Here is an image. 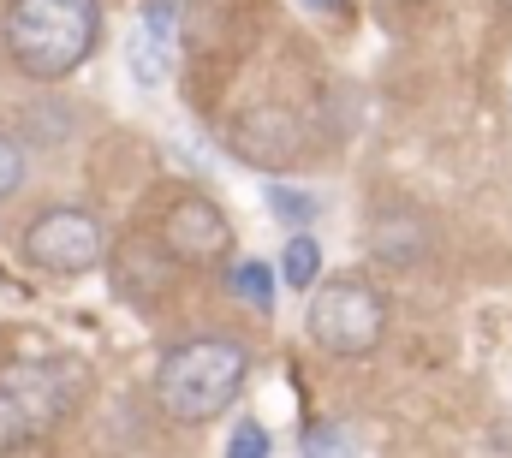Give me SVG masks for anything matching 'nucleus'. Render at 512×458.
<instances>
[{
	"label": "nucleus",
	"instance_id": "16",
	"mask_svg": "<svg viewBox=\"0 0 512 458\" xmlns=\"http://www.w3.org/2000/svg\"><path fill=\"white\" fill-rule=\"evenodd\" d=\"M346 447V435H334V429H316V435H304V453H340Z\"/></svg>",
	"mask_w": 512,
	"mask_h": 458
},
{
	"label": "nucleus",
	"instance_id": "8",
	"mask_svg": "<svg viewBox=\"0 0 512 458\" xmlns=\"http://www.w3.org/2000/svg\"><path fill=\"white\" fill-rule=\"evenodd\" d=\"M370 244H376V256H382L387 268H411L423 250H429V238L417 221H405V215H382L376 227H370Z\"/></svg>",
	"mask_w": 512,
	"mask_h": 458
},
{
	"label": "nucleus",
	"instance_id": "14",
	"mask_svg": "<svg viewBox=\"0 0 512 458\" xmlns=\"http://www.w3.org/2000/svg\"><path fill=\"white\" fill-rule=\"evenodd\" d=\"M143 30L173 42V0H143Z\"/></svg>",
	"mask_w": 512,
	"mask_h": 458
},
{
	"label": "nucleus",
	"instance_id": "2",
	"mask_svg": "<svg viewBox=\"0 0 512 458\" xmlns=\"http://www.w3.org/2000/svg\"><path fill=\"white\" fill-rule=\"evenodd\" d=\"M245 375H251V351L239 340H185L173 345L155 369V399L173 423H209L221 417L239 393H245Z\"/></svg>",
	"mask_w": 512,
	"mask_h": 458
},
{
	"label": "nucleus",
	"instance_id": "15",
	"mask_svg": "<svg viewBox=\"0 0 512 458\" xmlns=\"http://www.w3.org/2000/svg\"><path fill=\"white\" fill-rule=\"evenodd\" d=\"M227 453H233V458H262V453H268V429L245 423V429H239V435L227 441Z\"/></svg>",
	"mask_w": 512,
	"mask_h": 458
},
{
	"label": "nucleus",
	"instance_id": "3",
	"mask_svg": "<svg viewBox=\"0 0 512 458\" xmlns=\"http://www.w3.org/2000/svg\"><path fill=\"white\" fill-rule=\"evenodd\" d=\"M84 393V375L78 363L66 357H24V363H6L0 369V453H18V447H36L42 435H54L72 405Z\"/></svg>",
	"mask_w": 512,
	"mask_h": 458
},
{
	"label": "nucleus",
	"instance_id": "13",
	"mask_svg": "<svg viewBox=\"0 0 512 458\" xmlns=\"http://www.w3.org/2000/svg\"><path fill=\"white\" fill-rule=\"evenodd\" d=\"M24 185V149L12 137H0V197H12Z\"/></svg>",
	"mask_w": 512,
	"mask_h": 458
},
{
	"label": "nucleus",
	"instance_id": "9",
	"mask_svg": "<svg viewBox=\"0 0 512 458\" xmlns=\"http://www.w3.org/2000/svg\"><path fill=\"white\" fill-rule=\"evenodd\" d=\"M280 280H286V286H298V292L322 280V244H316V238H310L304 227L286 238V256H280Z\"/></svg>",
	"mask_w": 512,
	"mask_h": 458
},
{
	"label": "nucleus",
	"instance_id": "17",
	"mask_svg": "<svg viewBox=\"0 0 512 458\" xmlns=\"http://www.w3.org/2000/svg\"><path fill=\"white\" fill-rule=\"evenodd\" d=\"M310 6H322V12H334V6H340V0H310Z\"/></svg>",
	"mask_w": 512,
	"mask_h": 458
},
{
	"label": "nucleus",
	"instance_id": "1",
	"mask_svg": "<svg viewBox=\"0 0 512 458\" xmlns=\"http://www.w3.org/2000/svg\"><path fill=\"white\" fill-rule=\"evenodd\" d=\"M102 36V6L96 0H12L6 6V54L18 72L54 84L72 78Z\"/></svg>",
	"mask_w": 512,
	"mask_h": 458
},
{
	"label": "nucleus",
	"instance_id": "10",
	"mask_svg": "<svg viewBox=\"0 0 512 458\" xmlns=\"http://www.w3.org/2000/svg\"><path fill=\"white\" fill-rule=\"evenodd\" d=\"M233 298H239V304H256V310L268 316V310H274V268H268V262H239V268H233Z\"/></svg>",
	"mask_w": 512,
	"mask_h": 458
},
{
	"label": "nucleus",
	"instance_id": "6",
	"mask_svg": "<svg viewBox=\"0 0 512 458\" xmlns=\"http://www.w3.org/2000/svg\"><path fill=\"white\" fill-rule=\"evenodd\" d=\"M161 250L173 262H191V268H209L233 250V227L227 215L209 203V197H179L167 215H161Z\"/></svg>",
	"mask_w": 512,
	"mask_h": 458
},
{
	"label": "nucleus",
	"instance_id": "4",
	"mask_svg": "<svg viewBox=\"0 0 512 458\" xmlns=\"http://www.w3.org/2000/svg\"><path fill=\"white\" fill-rule=\"evenodd\" d=\"M387 334V304L364 280H328L310 298V340L334 357H364Z\"/></svg>",
	"mask_w": 512,
	"mask_h": 458
},
{
	"label": "nucleus",
	"instance_id": "11",
	"mask_svg": "<svg viewBox=\"0 0 512 458\" xmlns=\"http://www.w3.org/2000/svg\"><path fill=\"white\" fill-rule=\"evenodd\" d=\"M131 72H137V84H161L167 78V42L161 36H149V30H137L131 36Z\"/></svg>",
	"mask_w": 512,
	"mask_h": 458
},
{
	"label": "nucleus",
	"instance_id": "7",
	"mask_svg": "<svg viewBox=\"0 0 512 458\" xmlns=\"http://www.w3.org/2000/svg\"><path fill=\"white\" fill-rule=\"evenodd\" d=\"M233 155L251 161V167H286L298 155V119L274 102H262L233 125Z\"/></svg>",
	"mask_w": 512,
	"mask_h": 458
},
{
	"label": "nucleus",
	"instance_id": "12",
	"mask_svg": "<svg viewBox=\"0 0 512 458\" xmlns=\"http://www.w3.org/2000/svg\"><path fill=\"white\" fill-rule=\"evenodd\" d=\"M268 209L286 221V227L298 232V227H310L316 215H322V203L310 197V191H292V185H268Z\"/></svg>",
	"mask_w": 512,
	"mask_h": 458
},
{
	"label": "nucleus",
	"instance_id": "18",
	"mask_svg": "<svg viewBox=\"0 0 512 458\" xmlns=\"http://www.w3.org/2000/svg\"><path fill=\"white\" fill-rule=\"evenodd\" d=\"M501 6H507V12H512V0H501Z\"/></svg>",
	"mask_w": 512,
	"mask_h": 458
},
{
	"label": "nucleus",
	"instance_id": "5",
	"mask_svg": "<svg viewBox=\"0 0 512 458\" xmlns=\"http://www.w3.org/2000/svg\"><path fill=\"white\" fill-rule=\"evenodd\" d=\"M102 250H108V238L90 209H42L24 227V256L42 274H90L102 262Z\"/></svg>",
	"mask_w": 512,
	"mask_h": 458
}]
</instances>
